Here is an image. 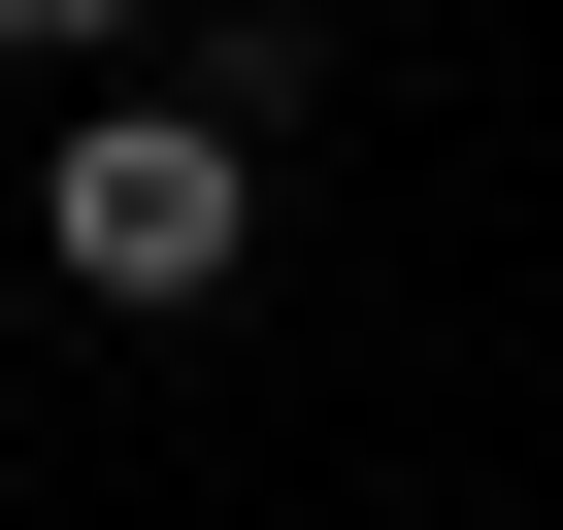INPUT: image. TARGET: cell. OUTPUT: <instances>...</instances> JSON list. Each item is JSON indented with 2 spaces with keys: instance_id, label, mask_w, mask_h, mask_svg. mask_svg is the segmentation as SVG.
<instances>
[{
  "instance_id": "1",
  "label": "cell",
  "mask_w": 563,
  "mask_h": 530,
  "mask_svg": "<svg viewBox=\"0 0 563 530\" xmlns=\"http://www.w3.org/2000/svg\"><path fill=\"white\" fill-rule=\"evenodd\" d=\"M232 232H265V133L232 100H100L67 133V299H232Z\"/></svg>"
},
{
  "instance_id": "2",
  "label": "cell",
  "mask_w": 563,
  "mask_h": 530,
  "mask_svg": "<svg viewBox=\"0 0 563 530\" xmlns=\"http://www.w3.org/2000/svg\"><path fill=\"white\" fill-rule=\"evenodd\" d=\"M100 34H166V0H0V67H100Z\"/></svg>"
}]
</instances>
